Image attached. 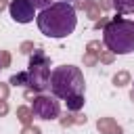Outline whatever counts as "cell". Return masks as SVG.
<instances>
[{
    "label": "cell",
    "instance_id": "13",
    "mask_svg": "<svg viewBox=\"0 0 134 134\" xmlns=\"http://www.w3.org/2000/svg\"><path fill=\"white\" fill-rule=\"evenodd\" d=\"M17 117H19L25 126H31V117H34V113H31L29 107H19V109H17Z\"/></svg>",
    "mask_w": 134,
    "mask_h": 134
},
{
    "label": "cell",
    "instance_id": "22",
    "mask_svg": "<svg viewBox=\"0 0 134 134\" xmlns=\"http://www.w3.org/2000/svg\"><path fill=\"white\" fill-rule=\"evenodd\" d=\"M8 96V84H0V100H4Z\"/></svg>",
    "mask_w": 134,
    "mask_h": 134
},
{
    "label": "cell",
    "instance_id": "1",
    "mask_svg": "<svg viewBox=\"0 0 134 134\" xmlns=\"http://www.w3.org/2000/svg\"><path fill=\"white\" fill-rule=\"evenodd\" d=\"M36 21H38V29L46 38H67L69 34H73L77 25L75 6L69 2H54L52 6L40 10Z\"/></svg>",
    "mask_w": 134,
    "mask_h": 134
},
{
    "label": "cell",
    "instance_id": "27",
    "mask_svg": "<svg viewBox=\"0 0 134 134\" xmlns=\"http://www.w3.org/2000/svg\"><path fill=\"white\" fill-rule=\"evenodd\" d=\"M0 71H2V65H0Z\"/></svg>",
    "mask_w": 134,
    "mask_h": 134
},
{
    "label": "cell",
    "instance_id": "3",
    "mask_svg": "<svg viewBox=\"0 0 134 134\" xmlns=\"http://www.w3.org/2000/svg\"><path fill=\"white\" fill-rule=\"evenodd\" d=\"M86 84H84V73L75 65H59L50 73V92L52 96L67 100L69 96L84 94Z\"/></svg>",
    "mask_w": 134,
    "mask_h": 134
},
{
    "label": "cell",
    "instance_id": "10",
    "mask_svg": "<svg viewBox=\"0 0 134 134\" xmlns=\"http://www.w3.org/2000/svg\"><path fill=\"white\" fill-rule=\"evenodd\" d=\"M84 94H75V96H69L67 100H65V105H67V109L71 111V113H75V111H80L82 107H84Z\"/></svg>",
    "mask_w": 134,
    "mask_h": 134
},
{
    "label": "cell",
    "instance_id": "8",
    "mask_svg": "<svg viewBox=\"0 0 134 134\" xmlns=\"http://www.w3.org/2000/svg\"><path fill=\"white\" fill-rule=\"evenodd\" d=\"M77 6L86 8V10H88V15H90V19H98V17H100V6H98L94 0H80V2H77Z\"/></svg>",
    "mask_w": 134,
    "mask_h": 134
},
{
    "label": "cell",
    "instance_id": "25",
    "mask_svg": "<svg viewBox=\"0 0 134 134\" xmlns=\"http://www.w3.org/2000/svg\"><path fill=\"white\" fill-rule=\"evenodd\" d=\"M8 4H10V2H8V0H0V13H2V10H4V8H6V6H8Z\"/></svg>",
    "mask_w": 134,
    "mask_h": 134
},
{
    "label": "cell",
    "instance_id": "11",
    "mask_svg": "<svg viewBox=\"0 0 134 134\" xmlns=\"http://www.w3.org/2000/svg\"><path fill=\"white\" fill-rule=\"evenodd\" d=\"M71 124H86V115H75V113H65L61 117V126H71Z\"/></svg>",
    "mask_w": 134,
    "mask_h": 134
},
{
    "label": "cell",
    "instance_id": "17",
    "mask_svg": "<svg viewBox=\"0 0 134 134\" xmlns=\"http://www.w3.org/2000/svg\"><path fill=\"white\" fill-rule=\"evenodd\" d=\"M98 59H100L103 63H111V61H113V52H111V50H100V52H98Z\"/></svg>",
    "mask_w": 134,
    "mask_h": 134
},
{
    "label": "cell",
    "instance_id": "9",
    "mask_svg": "<svg viewBox=\"0 0 134 134\" xmlns=\"http://www.w3.org/2000/svg\"><path fill=\"white\" fill-rule=\"evenodd\" d=\"M113 8L119 13V15H128V13H134V0H111Z\"/></svg>",
    "mask_w": 134,
    "mask_h": 134
},
{
    "label": "cell",
    "instance_id": "7",
    "mask_svg": "<svg viewBox=\"0 0 134 134\" xmlns=\"http://www.w3.org/2000/svg\"><path fill=\"white\" fill-rule=\"evenodd\" d=\"M96 128L103 132V134H121V128L117 126V121L113 117H100L96 121Z\"/></svg>",
    "mask_w": 134,
    "mask_h": 134
},
{
    "label": "cell",
    "instance_id": "26",
    "mask_svg": "<svg viewBox=\"0 0 134 134\" xmlns=\"http://www.w3.org/2000/svg\"><path fill=\"white\" fill-rule=\"evenodd\" d=\"M130 98H132V100H134V90H132V92H130Z\"/></svg>",
    "mask_w": 134,
    "mask_h": 134
},
{
    "label": "cell",
    "instance_id": "2",
    "mask_svg": "<svg viewBox=\"0 0 134 134\" xmlns=\"http://www.w3.org/2000/svg\"><path fill=\"white\" fill-rule=\"evenodd\" d=\"M103 42L113 54L134 52V21L124 17H113L103 27Z\"/></svg>",
    "mask_w": 134,
    "mask_h": 134
},
{
    "label": "cell",
    "instance_id": "21",
    "mask_svg": "<svg viewBox=\"0 0 134 134\" xmlns=\"http://www.w3.org/2000/svg\"><path fill=\"white\" fill-rule=\"evenodd\" d=\"M21 134H40V128H36V126H25Z\"/></svg>",
    "mask_w": 134,
    "mask_h": 134
},
{
    "label": "cell",
    "instance_id": "24",
    "mask_svg": "<svg viewBox=\"0 0 134 134\" xmlns=\"http://www.w3.org/2000/svg\"><path fill=\"white\" fill-rule=\"evenodd\" d=\"M6 113H8V105L4 100H0V115H6Z\"/></svg>",
    "mask_w": 134,
    "mask_h": 134
},
{
    "label": "cell",
    "instance_id": "14",
    "mask_svg": "<svg viewBox=\"0 0 134 134\" xmlns=\"http://www.w3.org/2000/svg\"><path fill=\"white\" fill-rule=\"evenodd\" d=\"M113 84L115 86H126V84H130V73L128 71H117L115 75H113Z\"/></svg>",
    "mask_w": 134,
    "mask_h": 134
},
{
    "label": "cell",
    "instance_id": "18",
    "mask_svg": "<svg viewBox=\"0 0 134 134\" xmlns=\"http://www.w3.org/2000/svg\"><path fill=\"white\" fill-rule=\"evenodd\" d=\"M0 65H2V69L10 65V54H8L6 50H0Z\"/></svg>",
    "mask_w": 134,
    "mask_h": 134
},
{
    "label": "cell",
    "instance_id": "16",
    "mask_svg": "<svg viewBox=\"0 0 134 134\" xmlns=\"http://www.w3.org/2000/svg\"><path fill=\"white\" fill-rule=\"evenodd\" d=\"M96 61H98V54H92V52H86V54H84V65L92 67Z\"/></svg>",
    "mask_w": 134,
    "mask_h": 134
},
{
    "label": "cell",
    "instance_id": "23",
    "mask_svg": "<svg viewBox=\"0 0 134 134\" xmlns=\"http://www.w3.org/2000/svg\"><path fill=\"white\" fill-rule=\"evenodd\" d=\"M98 6H100L103 10H107V8H111L113 4H111V0H100V2H98Z\"/></svg>",
    "mask_w": 134,
    "mask_h": 134
},
{
    "label": "cell",
    "instance_id": "19",
    "mask_svg": "<svg viewBox=\"0 0 134 134\" xmlns=\"http://www.w3.org/2000/svg\"><path fill=\"white\" fill-rule=\"evenodd\" d=\"M88 52H92V54H98V52H100V42H96V40L88 42Z\"/></svg>",
    "mask_w": 134,
    "mask_h": 134
},
{
    "label": "cell",
    "instance_id": "20",
    "mask_svg": "<svg viewBox=\"0 0 134 134\" xmlns=\"http://www.w3.org/2000/svg\"><path fill=\"white\" fill-rule=\"evenodd\" d=\"M19 50H21L23 54H29V52H34V42H23Z\"/></svg>",
    "mask_w": 134,
    "mask_h": 134
},
{
    "label": "cell",
    "instance_id": "5",
    "mask_svg": "<svg viewBox=\"0 0 134 134\" xmlns=\"http://www.w3.org/2000/svg\"><path fill=\"white\" fill-rule=\"evenodd\" d=\"M31 113L40 119H57L61 109H59V100L57 96H46V94H38L34 98L31 105Z\"/></svg>",
    "mask_w": 134,
    "mask_h": 134
},
{
    "label": "cell",
    "instance_id": "28",
    "mask_svg": "<svg viewBox=\"0 0 134 134\" xmlns=\"http://www.w3.org/2000/svg\"><path fill=\"white\" fill-rule=\"evenodd\" d=\"M132 90H134V88H132Z\"/></svg>",
    "mask_w": 134,
    "mask_h": 134
},
{
    "label": "cell",
    "instance_id": "15",
    "mask_svg": "<svg viewBox=\"0 0 134 134\" xmlns=\"http://www.w3.org/2000/svg\"><path fill=\"white\" fill-rule=\"evenodd\" d=\"M31 2H34V6L40 8V10H44V8H48V6L54 4V0H31Z\"/></svg>",
    "mask_w": 134,
    "mask_h": 134
},
{
    "label": "cell",
    "instance_id": "12",
    "mask_svg": "<svg viewBox=\"0 0 134 134\" xmlns=\"http://www.w3.org/2000/svg\"><path fill=\"white\" fill-rule=\"evenodd\" d=\"M8 84H13V86H27V84H29V75H27V71H21V73L10 75Z\"/></svg>",
    "mask_w": 134,
    "mask_h": 134
},
{
    "label": "cell",
    "instance_id": "6",
    "mask_svg": "<svg viewBox=\"0 0 134 134\" xmlns=\"http://www.w3.org/2000/svg\"><path fill=\"white\" fill-rule=\"evenodd\" d=\"M34 10H36V6L31 0H10V4H8V13L17 23L34 21Z\"/></svg>",
    "mask_w": 134,
    "mask_h": 134
},
{
    "label": "cell",
    "instance_id": "4",
    "mask_svg": "<svg viewBox=\"0 0 134 134\" xmlns=\"http://www.w3.org/2000/svg\"><path fill=\"white\" fill-rule=\"evenodd\" d=\"M50 59L46 57V52L42 48L34 50L31 57H29V69H27V75H29V88L34 92H44L48 86H50Z\"/></svg>",
    "mask_w": 134,
    "mask_h": 134
}]
</instances>
